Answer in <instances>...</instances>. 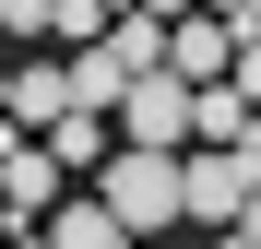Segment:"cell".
I'll return each instance as SVG.
<instances>
[{
  "instance_id": "cell-1",
  "label": "cell",
  "mask_w": 261,
  "mask_h": 249,
  "mask_svg": "<svg viewBox=\"0 0 261 249\" xmlns=\"http://www.w3.org/2000/svg\"><path fill=\"white\" fill-rule=\"evenodd\" d=\"M95 202L130 226V237H166V226H190V178H178V154H154V143H119L95 166Z\"/></svg>"
},
{
  "instance_id": "cell-2",
  "label": "cell",
  "mask_w": 261,
  "mask_h": 249,
  "mask_svg": "<svg viewBox=\"0 0 261 249\" xmlns=\"http://www.w3.org/2000/svg\"><path fill=\"white\" fill-rule=\"evenodd\" d=\"M178 178H190V226H238L249 190H261V131H249V143H190Z\"/></svg>"
},
{
  "instance_id": "cell-3",
  "label": "cell",
  "mask_w": 261,
  "mask_h": 249,
  "mask_svg": "<svg viewBox=\"0 0 261 249\" xmlns=\"http://www.w3.org/2000/svg\"><path fill=\"white\" fill-rule=\"evenodd\" d=\"M202 131V83H178V71H143L119 95V143H154V154H178Z\"/></svg>"
},
{
  "instance_id": "cell-4",
  "label": "cell",
  "mask_w": 261,
  "mask_h": 249,
  "mask_svg": "<svg viewBox=\"0 0 261 249\" xmlns=\"http://www.w3.org/2000/svg\"><path fill=\"white\" fill-rule=\"evenodd\" d=\"M60 178H71V166H60L48 143L0 131V190H12V226H48V214H60Z\"/></svg>"
},
{
  "instance_id": "cell-5",
  "label": "cell",
  "mask_w": 261,
  "mask_h": 249,
  "mask_svg": "<svg viewBox=\"0 0 261 249\" xmlns=\"http://www.w3.org/2000/svg\"><path fill=\"white\" fill-rule=\"evenodd\" d=\"M166 71H178V83H226V71H238V24L178 12V24H166Z\"/></svg>"
},
{
  "instance_id": "cell-6",
  "label": "cell",
  "mask_w": 261,
  "mask_h": 249,
  "mask_svg": "<svg viewBox=\"0 0 261 249\" xmlns=\"http://www.w3.org/2000/svg\"><path fill=\"white\" fill-rule=\"evenodd\" d=\"M0 119H24V131H60V119H71V60H24Z\"/></svg>"
},
{
  "instance_id": "cell-7",
  "label": "cell",
  "mask_w": 261,
  "mask_h": 249,
  "mask_svg": "<svg viewBox=\"0 0 261 249\" xmlns=\"http://www.w3.org/2000/svg\"><path fill=\"white\" fill-rule=\"evenodd\" d=\"M48 249H130V226L107 214V202H60V214H48Z\"/></svg>"
},
{
  "instance_id": "cell-8",
  "label": "cell",
  "mask_w": 261,
  "mask_h": 249,
  "mask_svg": "<svg viewBox=\"0 0 261 249\" xmlns=\"http://www.w3.org/2000/svg\"><path fill=\"white\" fill-rule=\"evenodd\" d=\"M48 154H60V166H107V154H119V119H95V107H71L60 131H48Z\"/></svg>"
},
{
  "instance_id": "cell-9",
  "label": "cell",
  "mask_w": 261,
  "mask_h": 249,
  "mask_svg": "<svg viewBox=\"0 0 261 249\" xmlns=\"http://www.w3.org/2000/svg\"><path fill=\"white\" fill-rule=\"evenodd\" d=\"M107 24H119V0H60V24H48V36H60V48H95Z\"/></svg>"
},
{
  "instance_id": "cell-10",
  "label": "cell",
  "mask_w": 261,
  "mask_h": 249,
  "mask_svg": "<svg viewBox=\"0 0 261 249\" xmlns=\"http://www.w3.org/2000/svg\"><path fill=\"white\" fill-rule=\"evenodd\" d=\"M60 24V0H0V36H48Z\"/></svg>"
},
{
  "instance_id": "cell-11",
  "label": "cell",
  "mask_w": 261,
  "mask_h": 249,
  "mask_svg": "<svg viewBox=\"0 0 261 249\" xmlns=\"http://www.w3.org/2000/svg\"><path fill=\"white\" fill-rule=\"evenodd\" d=\"M226 83H238V95L261 107V48H249V36H238V71H226Z\"/></svg>"
},
{
  "instance_id": "cell-12",
  "label": "cell",
  "mask_w": 261,
  "mask_h": 249,
  "mask_svg": "<svg viewBox=\"0 0 261 249\" xmlns=\"http://www.w3.org/2000/svg\"><path fill=\"white\" fill-rule=\"evenodd\" d=\"M202 12H214V24H249V12H261V0H202Z\"/></svg>"
},
{
  "instance_id": "cell-13",
  "label": "cell",
  "mask_w": 261,
  "mask_h": 249,
  "mask_svg": "<svg viewBox=\"0 0 261 249\" xmlns=\"http://www.w3.org/2000/svg\"><path fill=\"white\" fill-rule=\"evenodd\" d=\"M238 237H249V249H261V190H249V214H238Z\"/></svg>"
},
{
  "instance_id": "cell-14",
  "label": "cell",
  "mask_w": 261,
  "mask_h": 249,
  "mask_svg": "<svg viewBox=\"0 0 261 249\" xmlns=\"http://www.w3.org/2000/svg\"><path fill=\"white\" fill-rule=\"evenodd\" d=\"M226 249H249V237H226Z\"/></svg>"
}]
</instances>
